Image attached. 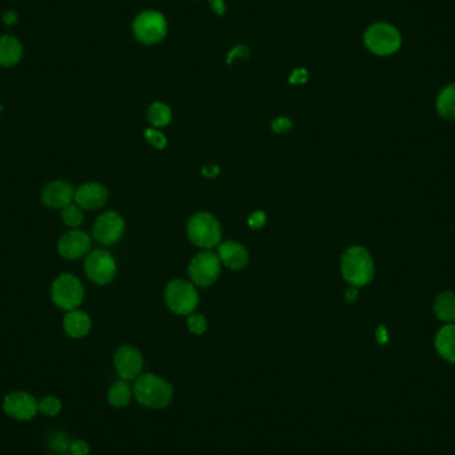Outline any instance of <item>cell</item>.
<instances>
[{
	"label": "cell",
	"instance_id": "6da1fadb",
	"mask_svg": "<svg viewBox=\"0 0 455 455\" xmlns=\"http://www.w3.org/2000/svg\"><path fill=\"white\" fill-rule=\"evenodd\" d=\"M134 397L137 404L152 410H161L169 406L175 397L172 383L154 373H144L136 378Z\"/></svg>",
	"mask_w": 455,
	"mask_h": 455
},
{
	"label": "cell",
	"instance_id": "7a4b0ae2",
	"mask_svg": "<svg viewBox=\"0 0 455 455\" xmlns=\"http://www.w3.org/2000/svg\"><path fill=\"white\" fill-rule=\"evenodd\" d=\"M341 273L345 281L352 287L368 285L374 277L372 256L363 247H350L341 257Z\"/></svg>",
	"mask_w": 455,
	"mask_h": 455
},
{
	"label": "cell",
	"instance_id": "3957f363",
	"mask_svg": "<svg viewBox=\"0 0 455 455\" xmlns=\"http://www.w3.org/2000/svg\"><path fill=\"white\" fill-rule=\"evenodd\" d=\"M188 237L198 248L216 247L221 240V227L218 218L208 212H198L186 224Z\"/></svg>",
	"mask_w": 455,
	"mask_h": 455
},
{
	"label": "cell",
	"instance_id": "277c9868",
	"mask_svg": "<svg viewBox=\"0 0 455 455\" xmlns=\"http://www.w3.org/2000/svg\"><path fill=\"white\" fill-rule=\"evenodd\" d=\"M363 42L368 50L374 55L389 56L400 50L402 38L400 31L392 24L375 23L365 32Z\"/></svg>",
	"mask_w": 455,
	"mask_h": 455
},
{
	"label": "cell",
	"instance_id": "5b68a950",
	"mask_svg": "<svg viewBox=\"0 0 455 455\" xmlns=\"http://www.w3.org/2000/svg\"><path fill=\"white\" fill-rule=\"evenodd\" d=\"M166 306L178 316L192 314L198 305V293L195 284L186 279H173L166 285Z\"/></svg>",
	"mask_w": 455,
	"mask_h": 455
},
{
	"label": "cell",
	"instance_id": "8992f818",
	"mask_svg": "<svg viewBox=\"0 0 455 455\" xmlns=\"http://www.w3.org/2000/svg\"><path fill=\"white\" fill-rule=\"evenodd\" d=\"M188 273L192 282L197 287H201V288L210 287L218 281V276L221 273V264L218 255L209 250L198 253L191 259Z\"/></svg>",
	"mask_w": 455,
	"mask_h": 455
},
{
	"label": "cell",
	"instance_id": "52a82bcc",
	"mask_svg": "<svg viewBox=\"0 0 455 455\" xmlns=\"http://www.w3.org/2000/svg\"><path fill=\"white\" fill-rule=\"evenodd\" d=\"M83 299V285L73 274H63L52 285V300L60 309L75 311Z\"/></svg>",
	"mask_w": 455,
	"mask_h": 455
},
{
	"label": "cell",
	"instance_id": "ba28073f",
	"mask_svg": "<svg viewBox=\"0 0 455 455\" xmlns=\"http://www.w3.org/2000/svg\"><path fill=\"white\" fill-rule=\"evenodd\" d=\"M166 18L157 11L148 10L141 12L134 21V33L139 42L155 44L166 35Z\"/></svg>",
	"mask_w": 455,
	"mask_h": 455
},
{
	"label": "cell",
	"instance_id": "9c48e42d",
	"mask_svg": "<svg viewBox=\"0 0 455 455\" xmlns=\"http://www.w3.org/2000/svg\"><path fill=\"white\" fill-rule=\"evenodd\" d=\"M84 270L87 277L97 285L109 284L116 276V261L104 249H96L91 252L84 261Z\"/></svg>",
	"mask_w": 455,
	"mask_h": 455
},
{
	"label": "cell",
	"instance_id": "30bf717a",
	"mask_svg": "<svg viewBox=\"0 0 455 455\" xmlns=\"http://www.w3.org/2000/svg\"><path fill=\"white\" fill-rule=\"evenodd\" d=\"M114 363L117 375L124 381H132L137 378L144 368L141 353L131 345H124L116 350Z\"/></svg>",
	"mask_w": 455,
	"mask_h": 455
},
{
	"label": "cell",
	"instance_id": "8fae6325",
	"mask_svg": "<svg viewBox=\"0 0 455 455\" xmlns=\"http://www.w3.org/2000/svg\"><path fill=\"white\" fill-rule=\"evenodd\" d=\"M125 223L116 212H105L100 215L93 227V237L103 245H112L124 233Z\"/></svg>",
	"mask_w": 455,
	"mask_h": 455
},
{
	"label": "cell",
	"instance_id": "7c38bea8",
	"mask_svg": "<svg viewBox=\"0 0 455 455\" xmlns=\"http://www.w3.org/2000/svg\"><path fill=\"white\" fill-rule=\"evenodd\" d=\"M3 409L7 415L18 421L32 419L39 412L38 401L31 394L26 392H14L10 393L3 402Z\"/></svg>",
	"mask_w": 455,
	"mask_h": 455
},
{
	"label": "cell",
	"instance_id": "4fadbf2b",
	"mask_svg": "<svg viewBox=\"0 0 455 455\" xmlns=\"http://www.w3.org/2000/svg\"><path fill=\"white\" fill-rule=\"evenodd\" d=\"M91 248V238L82 230H71L63 235L58 250L64 259H76L83 257Z\"/></svg>",
	"mask_w": 455,
	"mask_h": 455
},
{
	"label": "cell",
	"instance_id": "5bb4252c",
	"mask_svg": "<svg viewBox=\"0 0 455 455\" xmlns=\"http://www.w3.org/2000/svg\"><path fill=\"white\" fill-rule=\"evenodd\" d=\"M73 198H75L73 186L64 180L52 181L43 189V203L47 207L53 208V209H63L73 204Z\"/></svg>",
	"mask_w": 455,
	"mask_h": 455
},
{
	"label": "cell",
	"instance_id": "9a60e30c",
	"mask_svg": "<svg viewBox=\"0 0 455 455\" xmlns=\"http://www.w3.org/2000/svg\"><path fill=\"white\" fill-rule=\"evenodd\" d=\"M76 204L83 209L93 210L103 207L108 200V191L99 183H87L75 191Z\"/></svg>",
	"mask_w": 455,
	"mask_h": 455
},
{
	"label": "cell",
	"instance_id": "2e32d148",
	"mask_svg": "<svg viewBox=\"0 0 455 455\" xmlns=\"http://www.w3.org/2000/svg\"><path fill=\"white\" fill-rule=\"evenodd\" d=\"M218 259L230 269H242L248 265L249 253L240 242L225 241L218 247Z\"/></svg>",
	"mask_w": 455,
	"mask_h": 455
},
{
	"label": "cell",
	"instance_id": "e0dca14e",
	"mask_svg": "<svg viewBox=\"0 0 455 455\" xmlns=\"http://www.w3.org/2000/svg\"><path fill=\"white\" fill-rule=\"evenodd\" d=\"M435 349L447 363H455V323H447L437 333Z\"/></svg>",
	"mask_w": 455,
	"mask_h": 455
},
{
	"label": "cell",
	"instance_id": "ac0fdd59",
	"mask_svg": "<svg viewBox=\"0 0 455 455\" xmlns=\"http://www.w3.org/2000/svg\"><path fill=\"white\" fill-rule=\"evenodd\" d=\"M64 331L73 338H82L91 331V318L84 311H70L63 321Z\"/></svg>",
	"mask_w": 455,
	"mask_h": 455
},
{
	"label": "cell",
	"instance_id": "d6986e66",
	"mask_svg": "<svg viewBox=\"0 0 455 455\" xmlns=\"http://www.w3.org/2000/svg\"><path fill=\"white\" fill-rule=\"evenodd\" d=\"M23 56V46L15 36H0V65L12 67L21 62Z\"/></svg>",
	"mask_w": 455,
	"mask_h": 455
},
{
	"label": "cell",
	"instance_id": "ffe728a7",
	"mask_svg": "<svg viewBox=\"0 0 455 455\" xmlns=\"http://www.w3.org/2000/svg\"><path fill=\"white\" fill-rule=\"evenodd\" d=\"M132 395H134V387L129 385V381L120 380L111 386V389L108 390L107 400H108V404L116 409H123L131 404Z\"/></svg>",
	"mask_w": 455,
	"mask_h": 455
},
{
	"label": "cell",
	"instance_id": "44dd1931",
	"mask_svg": "<svg viewBox=\"0 0 455 455\" xmlns=\"http://www.w3.org/2000/svg\"><path fill=\"white\" fill-rule=\"evenodd\" d=\"M437 111L446 120H455V83L449 84L439 92Z\"/></svg>",
	"mask_w": 455,
	"mask_h": 455
},
{
	"label": "cell",
	"instance_id": "7402d4cb",
	"mask_svg": "<svg viewBox=\"0 0 455 455\" xmlns=\"http://www.w3.org/2000/svg\"><path fill=\"white\" fill-rule=\"evenodd\" d=\"M434 311L437 317L444 322L455 321V293L444 291L435 300Z\"/></svg>",
	"mask_w": 455,
	"mask_h": 455
},
{
	"label": "cell",
	"instance_id": "603a6c76",
	"mask_svg": "<svg viewBox=\"0 0 455 455\" xmlns=\"http://www.w3.org/2000/svg\"><path fill=\"white\" fill-rule=\"evenodd\" d=\"M148 120L154 127H166L172 120V111L164 103H154L148 108Z\"/></svg>",
	"mask_w": 455,
	"mask_h": 455
},
{
	"label": "cell",
	"instance_id": "cb8c5ba5",
	"mask_svg": "<svg viewBox=\"0 0 455 455\" xmlns=\"http://www.w3.org/2000/svg\"><path fill=\"white\" fill-rule=\"evenodd\" d=\"M83 212L79 205L70 204L62 209L63 223L70 228L79 227L83 223Z\"/></svg>",
	"mask_w": 455,
	"mask_h": 455
},
{
	"label": "cell",
	"instance_id": "d4e9b609",
	"mask_svg": "<svg viewBox=\"0 0 455 455\" xmlns=\"http://www.w3.org/2000/svg\"><path fill=\"white\" fill-rule=\"evenodd\" d=\"M48 446L52 451H55L58 454H64L67 450H70L71 441H70V437L65 433L56 432L48 437Z\"/></svg>",
	"mask_w": 455,
	"mask_h": 455
},
{
	"label": "cell",
	"instance_id": "484cf974",
	"mask_svg": "<svg viewBox=\"0 0 455 455\" xmlns=\"http://www.w3.org/2000/svg\"><path fill=\"white\" fill-rule=\"evenodd\" d=\"M38 407H39V412L44 414L46 417H55L60 413L62 402L59 398L48 395V397H44L41 402H38Z\"/></svg>",
	"mask_w": 455,
	"mask_h": 455
},
{
	"label": "cell",
	"instance_id": "4316f807",
	"mask_svg": "<svg viewBox=\"0 0 455 455\" xmlns=\"http://www.w3.org/2000/svg\"><path fill=\"white\" fill-rule=\"evenodd\" d=\"M186 325H188V329L192 331L193 334L201 336V334H204L205 331H207V318H205L203 314L192 313V314H189V317H188Z\"/></svg>",
	"mask_w": 455,
	"mask_h": 455
},
{
	"label": "cell",
	"instance_id": "83f0119b",
	"mask_svg": "<svg viewBox=\"0 0 455 455\" xmlns=\"http://www.w3.org/2000/svg\"><path fill=\"white\" fill-rule=\"evenodd\" d=\"M145 140L151 145H154L157 149H164L166 144H168V140H166V135L163 132H160L159 129L155 128H146L144 132Z\"/></svg>",
	"mask_w": 455,
	"mask_h": 455
},
{
	"label": "cell",
	"instance_id": "f1b7e54d",
	"mask_svg": "<svg viewBox=\"0 0 455 455\" xmlns=\"http://www.w3.org/2000/svg\"><path fill=\"white\" fill-rule=\"evenodd\" d=\"M291 120H290L289 117H277V119H274L273 122H272V124H270V128L273 129V132H276V134H284V132H288L291 129Z\"/></svg>",
	"mask_w": 455,
	"mask_h": 455
},
{
	"label": "cell",
	"instance_id": "f546056e",
	"mask_svg": "<svg viewBox=\"0 0 455 455\" xmlns=\"http://www.w3.org/2000/svg\"><path fill=\"white\" fill-rule=\"evenodd\" d=\"M267 224V215L262 210H255L248 218V225L252 229H261Z\"/></svg>",
	"mask_w": 455,
	"mask_h": 455
},
{
	"label": "cell",
	"instance_id": "4dcf8cb0",
	"mask_svg": "<svg viewBox=\"0 0 455 455\" xmlns=\"http://www.w3.org/2000/svg\"><path fill=\"white\" fill-rule=\"evenodd\" d=\"M70 451L73 455H88L90 454V445L85 441L76 439V441L71 442Z\"/></svg>",
	"mask_w": 455,
	"mask_h": 455
},
{
	"label": "cell",
	"instance_id": "1f68e13d",
	"mask_svg": "<svg viewBox=\"0 0 455 455\" xmlns=\"http://www.w3.org/2000/svg\"><path fill=\"white\" fill-rule=\"evenodd\" d=\"M308 80V71L305 68H297L294 70L289 77V83L294 85H300Z\"/></svg>",
	"mask_w": 455,
	"mask_h": 455
},
{
	"label": "cell",
	"instance_id": "d6a6232c",
	"mask_svg": "<svg viewBox=\"0 0 455 455\" xmlns=\"http://www.w3.org/2000/svg\"><path fill=\"white\" fill-rule=\"evenodd\" d=\"M249 56V50L245 47V46H237L236 48H233L232 51L228 53V64H230V63L233 62V59L235 58H244V59H247Z\"/></svg>",
	"mask_w": 455,
	"mask_h": 455
},
{
	"label": "cell",
	"instance_id": "836d02e7",
	"mask_svg": "<svg viewBox=\"0 0 455 455\" xmlns=\"http://www.w3.org/2000/svg\"><path fill=\"white\" fill-rule=\"evenodd\" d=\"M375 338H377V341L378 343H386V342L389 341V334H387V331H386V328L385 326H378V329L375 331Z\"/></svg>",
	"mask_w": 455,
	"mask_h": 455
},
{
	"label": "cell",
	"instance_id": "e575fe53",
	"mask_svg": "<svg viewBox=\"0 0 455 455\" xmlns=\"http://www.w3.org/2000/svg\"><path fill=\"white\" fill-rule=\"evenodd\" d=\"M18 21V15H16V12L15 11L9 10L7 12H4V15H3V21H4V24H7V26H12V24H15Z\"/></svg>",
	"mask_w": 455,
	"mask_h": 455
},
{
	"label": "cell",
	"instance_id": "d590c367",
	"mask_svg": "<svg viewBox=\"0 0 455 455\" xmlns=\"http://www.w3.org/2000/svg\"><path fill=\"white\" fill-rule=\"evenodd\" d=\"M218 173H220V168L218 166H207L203 168V175L209 178L218 176Z\"/></svg>",
	"mask_w": 455,
	"mask_h": 455
},
{
	"label": "cell",
	"instance_id": "8d00e7d4",
	"mask_svg": "<svg viewBox=\"0 0 455 455\" xmlns=\"http://www.w3.org/2000/svg\"><path fill=\"white\" fill-rule=\"evenodd\" d=\"M209 3H210L212 9H213V11H215V12H216L218 15L224 14V10H225V4H224V0H209Z\"/></svg>",
	"mask_w": 455,
	"mask_h": 455
},
{
	"label": "cell",
	"instance_id": "74e56055",
	"mask_svg": "<svg viewBox=\"0 0 455 455\" xmlns=\"http://www.w3.org/2000/svg\"><path fill=\"white\" fill-rule=\"evenodd\" d=\"M357 297H358V290L355 287H352V288H349V289L346 290V293H345V299L348 302H353V301L357 300Z\"/></svg>",
	"mask_w": 455,
	"mask_h": 455
},
{
	"label": "cell",
	"instance_id": "f35d334b",
	"mask_svg": "<svg viewBox=\"0 0 455 455\" xmlns=\"http://www.w3.org/2000/svg\"><path fill=\"white\" fill-rule=\"evenodd\" d=\"M62 455H73V454H62Z\"/></svg>",
	"mask_w": 455,
	"mask_h": 455
}]
</instances>
